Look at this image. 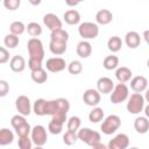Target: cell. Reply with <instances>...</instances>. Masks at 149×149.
Masks as SVG:
<instances>
[{
	"mask_svg": "<svg viewBox=\"0 0 149 149\" xmlns=\"http://www.w3.org/2000/svg\"><path fill=\"white\" fill-rule=\"evenodd\" d=\"M78 140V134H76V132H70L68 130L64 135H63V142L66 146H72L77 142Z\"/></svg>",
	"mask_w": 149,
	"mask_h": 149,
	"instance_id": "obj_35",
	"label": "cell"
},
{
	"mask_svg": "<svg viewBox=\"0 0 149 149\" xmlns=\"http://www.w3.org/2000/svg\"><path fill=\"white\" fill-rule=\"evenodd\" d=\"M64 20L70 26L77 24L80 21V14L76 9H69V10H66L64 13Z\"/></svg>",
	"mask_w": 149,
	"mask_h": 149,
	"instance_id": "obj_23",
	"label": "cell"
},
{
	"mask_svg": "<svg viewBox=\"0 0 149 149\" xmlns=\"http://www.w3.org/2000/svg\"><path fill=\"white\" fill-rule=\"evenodd\" d=\"M9 91V85L5 80H0V97H5Z\"/></svg>",
	"mask_w": 149,
	"mask_h": 149,
	"instance_id": "obj_43",
	"label": "cell"
},
{
	"mask_svg": "<svg viewBox=\"0 0 149 149\" xmlns=\"http://www.w3.org/2000/svg\"><path fill=\"white\" fill-rule=\"evenodd\" d=\"M93 149H108V147L107 146H105V144H102V143H98V144H95L94 147H92Z\"/></svg>",
	"mask_w": 149,
	"mask_h": 149,
	"instance_id": "obj_44",
	"label": "cell"
},
{
	"mask_svg": "<svg viewBox=\"0 0 149 149\" xmlns=\"http://www.w3.org/2000/svg\"><path fill=\"white\" fill-rule=\"evenodd\" d=\"M147 85L148 80L143 76H136L130 81V87L135 93H141L142 91H144L147 88Z\"/></svg>",
	"mask_w": 149,
	"mask_h": 149,
	"instance_id": "obj_16",
	"label": "cell"
},
{
	"mask_svg": "<svg viewBox=\"0 0 149 149\" xmlns=\"http://www.w3.org/2000/svg\"><path fill=\"white\" fill-rule=\"evenodd\" d=\"M27 49H28V52H29V58H35V59L43 61L44 49H43V44H42L41 40L31 37L27 43Z\"/></svg>",
	"mask_w": 149,
	"mask_h": 149,
	"instance_id": "obj_2",
	"label": "cell"
},
{
	"mask_svg": "<svg viewBox=\"0 0 149 149\" xmlns=\"http://www.w3.org/2000/svg\"><path fill=\"white\" fill-rule=\"evenodd\" d=\"M34 149H43V148H42V147H37V146H36Z\"/></svg>",
	"mask_w": 149,
	"mask_h": 149,
	"instance_id": "obj_50",
	"label": "cell"
},
{
	"mask_svg": "<svg viewBox=\"0 0 149 149\" xmlns=\"http://www.w3.org/2000/svg\"><path fill=\"white\" fill-rule=\"evenodd\" d=\"M65 3H66L68 6H77V5L79 3V1H70V0H66Z\"/></svg>",
	"mask_w": 149,
	"mask_h": 149,
	"instance_id": "obj_46",
	"label": "cell"
},
{
	"mask_svg": "<svg viewBox=\"0 0 149 149\" xmlns=\"http://www.w3.org/2000/svg\"><path fill=\"white\" fill-rule=\"evenodd\" d=\"M24 29H27L26 27H24V24L21 22V21H14V22H12L10 23V26H9V30H10V33L13 34V35H21L23 31H24Z\"/></svg>",
	"mask_w": 149,
	"mask_h": 149,
	"instance_id": "obj_34",
	"label": "cell"
},
{
	"mask_svg": "<svg viewBox=\"0 0 149 149\" xmlns=\"http://www.w3.org/2000/svg\"><path fill=\"white\" fill-rule=\"evenodd\" d=\"M14 140V134L12 133V130L7 129V128H2L0 130V146H7L10 144Z\"/></svg>",
	"mask_w": 149,
	"mask_h": 149,
	"instance_id": "obj_25",
	"label": "cell"
},
{
	"mask_svg": "<svg viewBox=\"0 0 149 149\" xmlns=\"http://www.w3.org/2000/svg\"><path fill=\"white\" fill-rule=\"evenodd\" d=\"M128 93H129V91H128V87L126 86V84H122V83L118 84L114 87V90H113V92L111 94V101H112V104H115L116 105V104L123 102L128 98Z\"/></svg>",
	"mask_w": 149,
	"mask_h": 149,
	"instance_id": "obj_8",
	"label": "cell"
},
{
	"mask_svg": "<svg viewBox=\"0 0 149 149\" xmlns=\"http://www.w3.org/2000/svg\"><path fill=\"white\" fill-rule=\"evenodd\" d=\"M121 126V119L118 116V115H108L105 120H104V122L101 123V130H102V133L104 134H106V135H111V134H113V133H115L118 129H119V127Z\"/></svg>",
	"mask_w": 149,
	"mask_h": 149,
	"instance_id": "obj_6",
	"label": "cell"
},
{
	"mask_svg": "<svg viewBox=\"0 0 149 149\" xmlns=\"http://www.w3.org/2000/svg\"><path fill=\"white\" fill-rule=\"evenodd\" d=\"M144 99H146V100H147V101L149 102V90H148V91L146 92V95H144Z\"/></svg>",
	"mask_w": 149,
	"mask_h": 149,
	"instance_id": "obj_48",
	"label": "cell"
},
{
	"mask_svg": "<svg viewBox=\"0 0 149 149\" xmlns=\"http://www.w3.org/2000/svg\"><path fill=\"white\" fill-rule=\"evenodd\" d=\"M8 59H9V52H8L3 47H1V48H0V63L3 64V63H6Z\"/></svg>",
	"mask_w": 149,
	"mask_h": 149,
	"instance_id": "obj_42",
	"label": "cell"
},
{
	"mask_svg": "<svg viewBox=\"0 0 149 149\" xmlns=\"http://www.w3.org/2000/svg\"><path fill=\"white\" fill-rule=\"evenodd\" d=\"M43 22L44 24L51 30H58V29H62V21L58 19L57 15L52 14V13H49V14H45L43 16Z\"/></svg>",
	"mask_w": 149,
	"mask_h": 149,
	"instance_id": "obj_14",
	"label": "cell"
},
{
	"mask_svg": "<svg viewBox=\"0 0 149 149\" xmlns=\"http://www.w3.org/2000/svg\"><path fill=\"white\" fill-rule=\"evenodd\" d=\"M132 70L130 69H128L127 66H121V68H119L118 70H116V72H115V77H116V79L120 81V83H126V81H128V80H130V78H132Z\"/></svg>",
	"mask_w": 149,
	"mask_h": 149,
	"instance_id": "obj_22",
	"label": "cell"
},
{
	"mask_svg": "<svg viewBox=\"0 0 149 149\" xmlns=\"http://www.w3.org/2000/svg\"><path fill=\"white\" fill-rule=\"evenodd\" d=\"M17 146H19L20 149H31V140L28 136L19 137Z\"/></svg>",
	"mask_w": 149,
	"mask_h": 149,
	"instance_id": "obj_39",
	"label": "cell"
},
{
	"mask_svg": "<svg viewBox=\"0 0 149 149\" xmlns=\"http://www.w3.org/2000/svg\"><path fill=\"white\" fill-rule=\"evenodd\" d=\"M80 119L78 116H71L68 121V130L70 132H77L80 127Z\"/></svg>",
	"mask_w": 149,
	"mask_h": 149,
	"instance_id": "obj_38",
	"label": "cell"
},
{
	"mask_svg": "<svg viewBox=\"0 0 149 149\" xmlns=\"http://www.w3.org/2000/svg\"><path fill=\"white\" fill-rule=\"evenodd\" d=\"M30 3H33V5H40L41 3V1L40 0H37V1H29Z\"/></svg>",
	"mask_w": 149,
	"mask_h": 149,
	"instance_id": "obj_49",
	"label": "cell"
},
{
	"mask_svg": "<svg viewBox=\"0 0 149 149\" xmlns=\"http://www.w3.org/2000/svg\"><path fill=\"white\" fill-rule=\"evenodd\" d=\"M143 37H144V41L147 42V44H149V30L143 31Z\"/></svg>",
	"mask_w": 149,
	"mask_h": 149,
	"instance_id": "obj_45",
	"label": "cell"
},
{
	"mask_svg": "<svg viewBox=\"0 0 149 149\" xmlns=\"http://www.w3.org/2000/svg\"><path fill=\"white\" fill-rule=\"evenodd\" d=\"M78 31H79V35L80 37L83 38H87V40H91V38H95L99 34V28L95 23H92V22H84L79 26L78 28Z\"/></svg>",
	"mask_w": 149,
	"mask_h": 149,
	"instance_id": "obj_7",
	"label": "cell"
},
{
	"mask_svg": "<svg viewBox=\"0 0 149 149\" xmlns=\"http://www.w3.org/2000/svg\"><path fill=\"white\" fill-rule=\"evenodd\" d=\"M144 108V98L141 93H133L127 102V111L132 114H139Z\"/></svg>",
	"mask_w": 149,
	"mask_h": 149,
	"instance_id": "obj_5",
	"label": "cell"
},
{
	"mask_svg": "<svg viewBox=\"0 0 149 149\" xmlns=\"http://www.w3.org/2000/svg\"><path fill=\"white\" fill-rule=\"evenodd\" d=\"M134 128L139 134H146L149 130V120L146 116H139L134 121Z\"/></svg>",
	"mask_w": 149,
	"mask_h": 149,
	"instance_id": "obj_18",
	"label": "cell"
},
{
	"mask_svg": "<svg viewBox=\"0 0 149 149\" xmlns=\"http://www.w3.org/2000/svg\"><path fill=\"white\" fill-rule=\"evenodd\" d=\"M68 70L71 74H79L83 71V65L79 61H72L69 65H68Z\"/></svg>",
	"mask_w": 149,
	"mask_h": 149,
	"instance_id": "obj_37",
	"label": "cell"
},
{
	"mask_svg": "<svg viewBox=\"0 0 149 149\" xmlns=\"http://www.w3.org/2000/svg\"><path fill=\"white\" fill-rule=\"evenodd\" d=\"M102 64H104V68L106 70H113V69L118 68V65H119V58L115 55H109V56L105 57Z\"/></svg>",
	"mask_w": 149,
	"mask_h": 149,
	"instance_id": "obj_29",
	"label": "cell"
},
{
	"mask_svg": "<svg viewBox=\"0 0 149 149\" xmlns=\"http://www.w3.org/2000/svg\"><path fill=\"white\" fill-rule=\"evenodd\" d=\"M15 107L17 109V112L21 115H29L31 112V107H30V100L27 95H19L15 100Z\"/></svg>",
	"mask_w": 149,
	"mask_h": 149,
	"instance_id": "obj_10",
	"label": "cell"
},
{
	"mask_svg": "<svg viewBox=\"0 0 149 149\" xmlns=\"http://www.w3.org/2000/svg\"><path fill=\"white\" fill-rule=\"evenodd\" d=\"M78 139L80 141H83L84 143H86L87 146L94 147L95 144L100 143L101 136L95 130H92L90 128H83V129H80L78 132Z\"/></svg>",
	"mask_w": 149,
	"mask_h": 149,
	"instance_id": "obj_3",
	"label": "cell"
},
{
	"mask_svg": "<svg viewBox=\"0 0 149 149\" xmlns=\"http://www.w3.org/2000/svg\"><path fill=\"white\" fill-rule=\"evenodd\" d=\"M92 54V47L88 42L81 41L77 44V55L80 58H87Z\"/></svg>",
	"mask_w": 149,
	"mask_h": 149,
	"instance_id": "obj_20",
	"label": "cell"
},
{
	"mask_svg": "<svg viewBox=\"0 0 149 149\" xmlns=\"http://www.w3.org/2000/svg\"><path fill=\"white\" fill-rule=\"evenodd\" d=\"M27 31H28V34H29L31 37L36 38L37 36H40V35L42 34V28H41V26H40L37 22H30V23L27 26Z\"/></svg>",
	"mask_w": 149,
	"mask_h": 149,
	"instance_id": "obj_33",
	"label": "cell"
},
{
	"mask_svg": "<svg viewBox=\"0 0 149 149\" xmlns=\"http://www.w3.org/2000/svg\"><path fill=\"white\" fill-rule=\"evenodd\" d=\"M122 47V41L119 36H112L107 42V48L112 52H118Z\"/></svg>",
	"mask_w": 149,
	"mask_h": 149,
	"instance_id": "obj_26",
	"label": "cell"
},
{
	"mask_svg": "<svg viewBox=\"0 0 149 149\" xmlns=\"http://www.w3.org/2000/svg\"><path fill=\"white\" fill-rule=\"evenodd\" d=\"M63 125H64V122L58 121V120H56V119H51V121L49 122L48 129H49V132H50L51 134L57 135V134H59V133L62 132V129H63Z\"/></svg>",
	"mask_w": 149,
	"mask_h": 149,
	"instance_id": "obj_32",
	"label": "cell"
},
{
	"mask_svg": "<svg viewBox=\"0 0 149 149\" xmlns=\"http://www.w3.org/2000/svg\"><path fill=\"white\" fill-rule=\"evenodd\" d=\"M130 149H139V148H136V147H133V148H130Z\"/></svg>",
	"mask_w": 149,
	"mask_h": 149,
	"instance_id": "obj_51",
	"label": "cell"
},
{
	"mask_svg": "<svg viewBox=\"0 0 149 149\" xmlns=\"http://www.w3.org/2000/svg\"><path fill=\"white\" fill-rule=\"evenodd\" d=\"M70 109V102L68 99L58 98L56 100L47 101V115H66Z\"/></svg>",
	"mask_w": 149,
	"mask_h": 149,
	"instance_id": "obj_1",
	"label": "cell"
},
{
	"mask_svg": "<svg viewBox=\"0 0 149 149\" xmlns=\"http://www.w3.org/2000/svg\"><path fill=\"white\" fill-rule=\"evenodd\" d=\"M129 146V137L126 134H119L108 143V149H127Z\"/></svg>",
	"mask_w": 149,
	"mask_h": 149,
	"instance_id": "obj_12",
	"label": "cell"
},
{
	"mask_svg": "<svg viewBox=\"0 0 149 149\" xmlns=\"http://www.w3.org/2000/svg\"><path fill=\"white\" fill-rule=\"evenodd\" d=\"M97 87H98V92L99 93L107 94V93L113 92V90H114V83L108 77H101L97 81Z\"/></svg>",
	"mask_w": 149,
	"mask_h": 149,
	"instance_id": "obj_15",
	"label": "cell"
},
{
	"mask_svg": "<svg viewBox=\"0 0 149 149\" xmlns=\"http://www.w3.org/2000/svg\"><path fill=\"white\" fill-rule=\"evenodd\" d=\"M31 79L37 84H43L48 79V74L43 69H38L35 71H31Z\"/></svg>",
	"mask_w": 149,
	"mask_h": 149,
	"instance_id": "obj_28",
	"label": "cell"
},
{
	"mask_svg": "<svg viewBox=\"0 0 149 149\" xmlns=\"http://www.w3.org/2000/svg\"><path fill=\"white\" fill-rule=\"evenodd\" d=\"M34 112L36 115H40V116L47 115V100L37 99L34 102Z\"/></svg>",
	"mask_w": 149,
	"mask_h": 149,
	"instance_id": "obj_27",
	"label": "cell"
},
{
	"mask_svg": "<svg viewBox=\"0 0 149 149\" xmlns=\"http://www.w3.org/2000/svg\"><path fill=\"white\" fill-rule=\"evenodd\" d=\"M83 100L87 106H97L100 102V93L97 90L88 88L84 92Z\"/></svg>",
	"mask_w": 149,
	"mask_h": 149,
	"instance_id": "obj_13",
	"label": "cell"
},
{
	"mask_svg": "<svg viewBox=\"0 0 149 149\" xmlns=\"http://www.w3.org/2000/svg\"><path fill=\"white\" fill-rule=\"evenodd\" d=\"M10 123H12L13 128L15 129L16 134L19 135V137L28 136V134L30 133V126H29V123L21 115H14L12 118V120H10Z\"/></svg>",
	"mask_w": 149,
	"mask_h": 149,
	"instance_id": "obj_4",
	"label": "cell"
},
{
	"mask_svg": "<svg viewBox=\"0 0 149 149\" xmlns=\"http://www.w3.org/2000/svg\"><path fill=\"white\" fill-rule=\"evenodd\" d=\"M147 65H148V68H149V59H148V62H147Z\"/></svg>",
	"mask_w": 149,
	"mask_h": 149,
	"instance_id": "obj_52",
	"label": "cell"
},
{
	"mask_svg": "<svg viewBox=\"0 0 149 149\" xmlns=\"http://www.w3.org/2000/svg\"><path fill=\"white\" fill-rule=\"evenodd\" d=\"M5 45L8 47V48H16L17 44H19V37L16 35H13V34H8L5 36Z\"/></svg>",
	"mask_w": 149,
	"mask_h": 149,
	"instance_id": "obj_36",
	"label": "cell"
},
{
	"mask_svg": "<svg viewBox=\"0 0 149 149\" xmlns=\"http://www.w3.org/2000/svg\"><path fill=\"white\" fill-rule=\"evenodd\" d=\"M21 5V1L20 0H5L3 1V6L9 9V10H15L20 7Z\"/></svg>",
	"mask_w": 149,
	"mask_h": 149,
	"instance_id": "obj_40",
	"label": "cell"
},
{
	"mask_svg": "<svg viewBox=\"0 0 149 149\" xmlns=\"http://www.w3.org/2000/svg\"><path fill=\"white\" fill-rule=\"evenodd\" d=\"M65 61L62 58V57H51L49 59H47V63H45V66H47V70L50 71V72H61L65 69Z\"/></svg>",
	"mask_w": 149,
	"mask_h": 149,
	"instance_id": "obj_11",
	"label": "cell"
},
{
	"mask_svg": "<svg viewBox=\"0 0 149 149\" xmlns=\"http://www.w3.org/2000/svg\"><path fill=\"white\" fill-rule=\"evenodd\" d=\"M9 66H10L12 71H14V72H22L24 70V68H26V61H24V58L22 56L15 55V56L12 57Z\"/></svg>",
	"mask_w": 149,
	"mask_h": 149,
	"instance_id": "obj_17",
	"label": "cell"
},
{
	"mask_svg": "<svg viewBox=\"0 0 149 149\" xmlns=\"http://www.w3.org/2000/svg\"><path fill=\"white\" fill-rule=\"evenodd\" d=\"M28 66H29V69H30L31 71L42 69V61H40V59H35V58H29Z\"/></svg>",
	"mask_w": 149,
	"mask_h": 149,
	"instance_id": "obj_41",
	"label": "cell"
},
{
	"mask_svg": "<svg viewBox=\"0 0 149 149\" xmlns=\"http://www.w3.org/2000/svg\"><path fill=\"white\" fill-rule=\"evenodd\" d=\"M95 20L100 24H108L113 20V14L108 9H100L95 14Z\"/></svg>",
	"mask_w": 149,
	"mask_h": 149,
	"instance_id": "obj_21",
	"label": "cell"
},
{
	"mask_svg": "<svg viewBox=\"0 0 149 149\" xmlns=\"http://www.w3.org/2000/svg\"><path fill=\"white\" fill-rule=\"evenodd\" d=\"M102 118H104V111H102V108H100V107L93 108V109L90 112V114H88V120H90L92 123H98V122H100V121L102 120Z\"/></svg>",
	"mask_w": 149,
	"mask_h": 149,
	"instance_id": "obj_30",
	"label": "cell"
},
{
	"mask_svg": "<svg viewBox=\"0 0 149 149\" xmlns=\"http://www.w3.org/2000/svg\"><path fill=\"white\" fill-rule=\"evenodd\" d=\"M49 48H50V51L54 55H63L66 51V48L68 47H66V43H58V42L50 41Z\"/></svg>",
	"mask_w": 149,
	"mask_h": 149,
	"instance_id": "obj_31",
	"label": "cell"
},
{
	"mask_svg": "<svg viewBox=\"0 0 149 149\" xmlns=\"http://www.w3.org/2000/svg\"><path fill=\"white\" fill-rule=\"evenodd\" d=\"M144 113H146V118H148V119H149V105L144 108Z\"/></svg>",
	"mask_w": 149,
	"mask_h": 149,
	"instance_id": "obj_47",
	"label": "cell"
},
{
	"mask_svg": "<svg viewBox=\"0 0 149 149\" xmlns=\"http://www.w3.org/2000/svg\"><path fill=\"white\" fill-rule=\"evenodd\" d=\"M125 41H126V44L128 48L130 49H135L140 45L141 43V37L140 35L136 33V31H128L126 34V37H125Z\"/></svg>",
	"mask_w": 149,
	"mask_h": 149,
	"instance_id": "obj_19",
	"label": "cell"
},
{
	"mask_svg": "<svg viewBox=\"0 0 149 149\" xmlns=\"http://www.w3.org/2000/svg\"><path fill=\"white\" fill-rule=\"evenodd\" d=\"M31 140L37 147H42L47 143L48 136H47V130L43 126H35L31 130Z\"/></svg>",
	"mask_w": 149,
	"mask_h": 149,
	"instance_id": "obj_9",
	"label": "cell"
},
{
	"mask_svg": "<svg viewBox=\"0 0 149 149\" xmlns=\"http://www.w3.org/2000/svg\"><path fill=\"white\" fill-rule=\"evenodd\" d=\"M50 37H51V41H52V42L68 43L69 34H68V31H65L64 29H58V30H54V31H51Z\"/></svg>",
	"mask_w": 149,
	"mask_h": 149,
	"instance_id": "obj_24",
	"label": "cell"
}]
</instances>
